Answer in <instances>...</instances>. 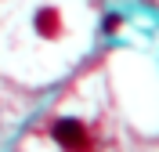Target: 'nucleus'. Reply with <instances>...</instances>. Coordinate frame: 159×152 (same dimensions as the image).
I'll list each match as a JSON object with an SVG mask.
<instances>
[{"label": "nucleus", "instance_id": "7ed1b4c3", "mask_svg": "<svg viewBox=\"0 0 159 152\" xmlns=\"http://www.w3.org/2000/svg\"><path fill=\"white\" fill-rule=\"evenodd\" d=\"M119 29V15H109V18H105V33H116Z\"/></svg>", "mask_w": 159, "mask_h": 152}, {"label": "nucleus", "instance_id": "f257e3e1", "mask_svg": "<svg viewBox=\"0 0 159 152\" xmlns=\"http://www.w3.org/2000/svg\"><path fill=\"white\" fill-rule=\"evenodd\" d=\"M54 141H58L61 149L80 152V149H87V127L80 120H58L54 123Z\"/></svg>", "mask_w": 159, "mask_h": 152}, {"label": "nucleus", "instance_id": "f03ea898", "mask_svg": "<svg viewBox=\"0 0 159 152\" xmlns=\"http://www.w3.org/2000/svg\"><path fill=\"white\" fill-rule=\"evenodd\" d=\"M36 29L43 33V36H54V33H58V11L43 7V11L36 15Z\"/></svg>", "mask_w": 159, "mask_h": 152}]
</instances>
